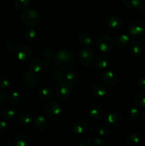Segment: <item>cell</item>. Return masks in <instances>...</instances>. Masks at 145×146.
I'll return each instance as SVG.
<instances>
[{
    "label": "cell",
    "instance_id": "f546056e",
    "mask_svg": "<svg viewBox=\"0 0 145 146\" xmlns=\"http://www.w3.org/2000/svg\"><path fill=\"white\" fill-rule=\"evenodd\" d=\"M78 75L77 74V72L75 71H69L66 73L65 74V81L67 83H68L69 84H73L78 79Z\"/></svg>",
    "mask_w": 145,
    "mask_h": 146
},
{
    "label": "cell",
    "instance_id": "d590c367",
    "mask_svg": "<svg viewBox=\"0 0 145 146\" xmlns=\"http://www.w3.org/2000/svg\"><path fill=\"white\" fill-rule=\"evenodd\" d=\"M10 81L7 76L1 75L0 76V88H7L9 86Z\"/></svg>",
    "mask_w": 145,
    "mask_h": 146
},
{
    "label": "cell",
    "instance_id": "74e56055",
    "mask_svg": "<svg viewBox=\"0 0 145 146\" xmlns=\"http://www.w3.org/2000/svg\"><path fill=\"white\" fill-rule=\"evenodd\" d=\"M92 145L96 146H105L106 145V142L104 141L102 138H99V137H96L92 140Z\"/></svg>",
    "mask_w": 145,
    "mask_h": 146
},
{
    "label": "cell",
    "instance_id": "d6a6232c",
    "mask_svg": "<svg viewBox=\"0 0 145 146\" xmlns=\"http://www.w3.org/2000/svg\"><path fill=\"white\" fill-rule=\"evenodd\" d=\"M128 116L132 121L137 120L140 116V112L136 107H132L128 111Z\"/></svg>",
    "mask_w": 145,
    "mask_h": 146
},
{
    "label": "cell",
    "instance_id": "8d00e7d4",
    "mask_svg": "<svg viewBox=\"0 0 145 146\" xmlns=\"http://www.w3.org/2000/svg\"><path fill=\"white\" fill-rule=\"evenodd\" d=\"M43 55L47 59H51V58H53L55 56L53 50L49 48H46L45 49H44V51H43Z\"/></svg>",
    "mask_w": 145,
    "mask_h": 146
},
{
    "label": "cell",
    "instance_id": "b9f144b4",
    "mask_svg": "<svg viewBox=\"0 0 145 146\" xmlns=\"http://www.w3.org/2000/svg\"><path fill=\"white\" fill-rule=\"evenodd\" d=\"M138 85L142 88H145V78H139L138 81Z\"/></svg>",
    "mask_w": 145,
    "mask_h": 146
},
{
    "label": "cell",
    "instance_id": "603a6c76",
    "mask_svg": "<svg viewBox=\"0 0 145 146\" xmlns=\"http://www.w3.org/2000/svg\"><path fill=\"white\" fill-rule=\"evenodd\" d=\"M28 67H29V69L31 72L36 74V73H39L42 69L43 63L38 58H35L30 62Z\"/></svg>",
    "mask_w": 145,
    "mask_h": 146
},
{
    "label": "cell",
    "instance_id": "5bb4252c",
    "mask_svg": "<svg viewBox=\"0 0 145 146\" xmlns=\"http://www.w3.org/2000/svg\"><path fill=\"white\" fill-rule=\"evenodd\" d=\"M73 131L78 135H83L89 129V125L88 123L83 120H78L75 121L72 126Z\"/></svg>",
    "mask_w": 145,
    "mask_h": 146
},
{
    "label": "cell",
    "instance_id": "30bf717a",
    "mask_svg": "<svg viewBox=\"0 0 145 146\" xmlns=\"http://www.w3.org/2000/svg\"><path fill=\"white\" fill-rule=\"evenodd\" d=\"M23 81L26 86L33 88L36 87L39 82V77L36 75L35 73L30 71H25L23 74Z\"/></svg>",
    "mask_w": 145,
    "mask_h": 146
},
{
    "label": "cell",
    "instance_id": "ffe728a7",
    "mask_svg": "<svg viewBox=\"0 0 145 146\" xmlns=\"http://www.w3.org/2000/svg\"><path fill=\"white\" fill-rule=\"evenodd\" d=\"M130 44V38L129 35L126 34H122L118 36L115 41V44L119 48H125L127 47Z\"/></svg>",
    "mask_w": 145,
    "mask_h": 146
},
{
    "label": "cell",
    "instance_id": "52a82bcc",
    "mask_svg": "<svg viewBox=\"0 0 145 146\" xmlns=\"http://www.w3.org/2000/svg\"><path fill=\"white\" fill-rule=\"evenodd\" d=\"M72 93V88L68 83L62 81L55 88V96L59 100H65Z\"/></svg>",
    "mask_w": 145,
    "mask_h": 146
},
{
    "label": "cell",
    "instance_id": "8992f818",
    "mask_svg": "<svg viewBox=\"0 0 145 146\" xmlns=\"http://www.w3.org/2000/svg\"><path fill=\"white\" fill-rule=\"evenodd\" d=\"M113 39L108 34H102L97 41V46L100 51L103 53H107L110 51L113 47Z\"/></svg>",
    "mask_w": 145,
    "mask_h": 146
},
{
    "label": "cell",
    "instance_id": "ba28073f",
    "mask_svg": "<svg viewBox=\"0 0 145 146\" xmlns=\"http://www.w3.org/2000/svg\"><path fill=\"white\" fill-rule=\"evenodd\" d=\"M79 60L83 66H90L94 61V53L91 48H83L79 51Z\"/></svg>",
    "mask_w": 145,
    "mask_h": 146
},
{
    "label": "cell",
    "instance_id": "e575fe53",
    "mask_svg": "<svg viewBox=\"0 0 145 146\" xmlns=\"http://www.w3.org/2000/svg\"><path fill=\"white\" fill-rule=\"evenodd\" d=\"M109 134H110V131L108 127L105 126V125H102L98 130V135L102 138H107Z\"/></svg>",
    "mask_w": 145,
    "mask_h": 146
},
{
    "label": "cell",
    "instance_id": "7c38bea8",
    "mask_svg": "<svg viewBox=\"0 0 145 146\" xmlns=\"http://www.w3.org/2000/svg\"><path fill=\"white\" fill-rule=\"evenodd\" d=\"M31 139L28 134L26 132H19L15 135L14 139V144L16 146H28L29 145Z\"/></svg>",
    "mask_w": 145,
    "mask_h": 146
},
{
    "label": "cell",
    "instance_id": "8fae6325",
    "mask_svg": "<svg viewBox=\"0 0 145 146\" xmlns=\"http://www.w3.org/2000/svg\"><path fill=\"white\" fill-rule=\"evenodd\" d=\"M102 79L104 84L108 86H114L117 82V76L114 71H105L102 75Z\"/></svg>",
    "mask_w": 145,
    "mask_h": 146
},
{
    "label": "cell",
    "instance_id": "f6af8a7d",
    "mask_svg": "<svg viewBox=\"0 0 145 146\" xmlns=\"http://www.w3.org/2000/svg\"><path fill=\"white\" fill-rule=\"evenodd\" d=\"M144 15H145V8H144Z\"/></svg>",
    "mask_w": 145,
    "mask_h": 146
},
{
    "label": "cell",
    "instance_id": "f1b7e54d",
    "mask_svg": "<svg viewBox=\"0 0 145 146\" xmlns=\"http://www.w3.org/2000/svg\"><path fill=\"white\" fill-rule=\"evenodd\" d=\"M9 101L13 105L18 104L21 101V96L17 91H13L9 96Z\"/></svg>",
    "mask_w": 145,
    "mask_h": 146
},
{
    "label": "cell",
    "instance_id": "e0dca14e",
    "mask_svg": "<svg viewBox=\"0 0 145 146\" xmlns=\"http://www.w3.org/2000/svg\"><path fill=\"white\" fill-rule=\"evenodd\" d=\"M122 1L125 6L129 9L144 11L145 8L142 0H122Z\"/></svg>",
    "mask_w": 145,
    "mask_h": 146
},
{
    "label": "cell",
    "instance_id": "d4e9b609",
    "mask_svg": "<svg viewBox=\"0 0 145 146\" xmlns=\"http://www.w3.org/2000/svg\"><path fill=\"white\" fill-rule=\"evenodd\" d=\"M38 96L43 100H50L53 97L52 90L47 87L41 88L38 91Z\"/></svg>",
    "mask_w": 145,
    "mask_h": 146
},
{
    "label": "cell",
    "instance_id": "3957f363",
    "mask_svg": "<svg viewBox=\"0 0 145 146\" xmlns=\"http://www.w3.org/2000/svg\"><path fill=\"white\" fill-rule=\"evenodd\" d=\"M44 111L47 116L52 120H55L60 117L62 112L61 105L57 101H50L45 104Z\"/></svg>",
    "mask_w": 145,
    "mask_h": 146
},
{
    "label": "cell",
    "instance_id": "ee69618b",
    "mask_svg": "<svg viewBox=\"0 0 145 146\" xmlns=\"http://www.w3.org/2000/svg\"><path fill=\"white\" fill-rule=\"evenodd\" d=\"M141 118H142L143 122L145 123V110L142 113V114H141Z\"/></svg>",
    "mask_w": 145,
    "mask_h": 146
},
{
    "label": "cell",
    "instance_id": "7bdbcfd3",
    "mask_svg": "<svg viewBox=\"0 0 145 146\" xmlns=\"http://www.w3.org/2000/svg\"><path fill=\"white\" fill-rule=\"evenodd\" d=\"M44 67H45L46 69L48 70H51V68H52L53 67V65L51 64V63L49 61H48V60H46V61H45V62H44Z\"/></svg>",
    "mask_w": 145,
    "mask_h": 146
},
{
    "label": "cell",
    "instance_id": "d6986e66",
    "mask_svg": "<svg viewBox=\"0 0 145 146\" xmlns=\"http://www.w3.org/2000/svg\"><path fill=\"white\" fill-rule=\"evenodd\" d=\"M16 110L14 107L10 106H6L1 108V115L3 118L6 120H11L15 118Z\"/></svg>",
    "mask_w": 145,
    "mask_h": 146
},
{
    "label": "cell",
    "instance_id": "4316f807",
    "mask_svg": "<svg viewBox=\"0 0 145 146\" xmlns=\"http://www.w3.org/2000/svg\"><path fill=\"white\" fill-rule=\"evenodd\" d=\"M18 121L22 125H29L32 123L33 118L28 113H21L18 115Z\"/></svg>",
    "mask_w": 145,
    "mask_h": 146
},
{
    "label": "cell",
    "instance_id": "60d3db41",
    "mask_svg": "<svg viewBox=\"0 0 145 146\" xmlns=\"http://www.w3.org/2000/svg\"><path fill=\"white\" fill-rule=\"evenodd\" d=\"M79 146H91L92 145V141L91 140H82L78 143Z\"/></svg>",
    "mask_w": 145,
    "mask_h": 146
},
{
    "label": "cell",
    "instance_id": "9c48e42d",
    "mask_svg": "<svg viewBox=\"0 0 145 146\" xmlns=\"http://www.w3.org/2000/svg\"><path fill=\"white\" fill-rule=\"evenodd\" d=\"M32 50L27 46H21L16 51V57L21 61H27L32 56Z\"/></svg>",
    "mask_w": 145,
    "mask_h": 146
},
{
    "label": "cell",
    "instance_id": "277c9868",
    "mask_svg": "<svg viewBox=\"0 0 145 146\" xmlns=\"http://www.w3.org/2000/svg\"><path fill=\"white\" fill-rule=\"evenodd\" d=\"M104 122L109 126L117 127L123 122V117L122 114L118 111H109L105 115Z\"/></svg>",
    "mask_w": 145,
    "mask_h": 146
},
{
    "label": "cell",
    "instance_id": "4dcf8cb0",
    "mask_svg": "<svg viewBox=\"0 0 145 146\" xmlns=\"http://www.w3.org/2000/svg\"><path fill=\"white\" fill-rule=\"evenodd\" d=\"M51 76L53 79L59 83L64 81V79H65V77H64L63 74V73L61 72L59 68L58 69L53 70L51 73Z\"/></svg>",
    "mask_w": 145,
    "mask_h": 146
},
{
    "label": "cell",
    "instance_id": "484cf974",
    "mask_svg": "<svg viewBox=\"0 0 145 146\" xmlns=\"http://www.w3.org/2000/svg\"><path fill=\"white\" fill-rule=\"evenodd\" d=\"M78 41L80 44L85 46L91 45L92 43V39L90 35L85 32H80L78 36Z\"/></svg>",
    "mask_w": 145,
    "mask_h": 146
},
{
    "label": "cell",
    "instance_id": "83f0119b",
    "mask_svg": "<svg viewBox=\"0 0 145 146\" xmlns=\"http://www.w3.org/2000/svg\"><path fill=\"white\" fill-rule=\"evenodd\" d=\"M134 104L138 107H145V92L139 93L135 96Z\"/></svg>",
    "mask_w": 145,
    "mask_h": 146
},
{
    "label": "cell",
    "instance_id": "1f68e13d",
    "mask_svg": "<svg viewBox=\"0 0 145 146\" xmlns=\"http://www.w3.org/2000/svg\"><path fill=\"white\" fill-rule=\"evenodd\" d=\"M37 36V33L36 31V30L34 29L29 27V28L27 29L24 32V36H25L26 39H27L28 41H33L36 38Z\"/></svg>",
    "mask_w": 145,
    "mask_h": 146
},
{
    "label": "cell",
    "instance_id": "836d02e7",
    "mask_svg": "<svg viewBox=\"0 0 145 146\" xmlns=\"http://www.w3.org/2000/svg\"><path fill=\"white\" fill-rule=\"evenodd\" d=\"M30 4V0H15L14 5L18 9H24Z\"/></svg>",
    "mask_w": 145,
    "mask_h": 146
},
{
    "label": "cell",
    "instance_id": "6da1fadb",
    "mask_svg": "<svg viewBox=\"0 0 145 146\" xmlns=\"http://www.w3.org/2000/svg\"><path fill=\"white\" fill-rule=\"evenodd\" d=\"M55 63L59 69L69 70L75 64V56L69 49H61L55 55Z\"/></svg>",
    "mask_w": 145,
    "mask_h": 146
},
{
    "label": "cell",
    "instance_id": "ac0fdd59",
    "mask_svg": "<svg viewBox=\"0 0 145 146\" xmlns=\"http://www.w3.org/2000/svg\"><path fill=\"white\" fill-rule=\"evenodd\" d=\"M92 93L95 96L102 97L106 95L107 90L104 84L101 83H95L92 86Z\"/></svg>",
    "mask_w": 145,
    "mask_h": 146
},
{
    "label": "cell",
    "instance_id": "cb8c5ba5",
    "mask_svg": "<svg viewBox=\"0 0 145 146\" xmlns=\"http://www.w3.org/2000/svg\"><path fill=\"white\" fill-rule=\"evenodd\" d=\"M140 143V137L137 133H132L127 136L126 144L127 146H136Z\"/></svg>",
    "mask_w": 145,
    "mask_h": 146
},
{
    "label": "cell",
    "instance_id": "7a4b0ae2",
    "mask_svg": "<svg viewBox=\"0 0 145 146\" xmlns=\"http://www.w3.org/2000/svg\"><path fill=\"white\" fill-rule=\"evenodd\" d=\"M22 22L27 27H34L40 21V14L38 11L33 9H25L21 15Z\"/></svg>",
    "mask_w": 145,
    "mask_h": 146
},
{
    "label": "cell",
    "instance_id": "2e32d148",
    "mask_svg": "<svg viewBox=\"0 0 145 146\" xmlns=\"http://www.w3.org/2000/svg\"><path fill=\"white\" fill-rule=\"evenodd\" d=\"M105 24L109 28L117 29L122 27L123 21L122 19L117 16H110L106 19Z\"/></svg>",
    "mask_w": 145,
    "mask_h": 146
},
{
    "label": "cell",
    "instance_id": "5b68a950",
    "mask_svg": "<svg viewBox=\"0 0 145 146\" xmlns=\"http://www.w3.org/2000/svg\"><path fill=\"white\" fill-rule=\"evenodd\" d=\"M145 34V25L140 20L132 21L129 28V34L134 38H140Z\"/></svg>",
    "mask_w": 145,
    "mask_h": 146
},
{
    "label": "cell",
    "instance_id": "9a60e30c",
    "mask_svg": "<svg viewBox=\"0 0 145 146\" xmlns=\"http://www.w3.org/2000/svg\"><path fill=\"white\" fill-rule=\"evenodd\" d=\"M89 114L91 118L95 120H99L103 115V108L98 104H92L90 106Z\"/></svg>",
    "mask_w": 145,
    "mask_h": 146
},
{
    "label": "cell",
    "instance_id": "44dd1931",
    "mask_svg": "<svg viewBox=\"0 0 145 146\" xmlns=\"http://www.w3.org/2000/svg\"><path fill=\"white\" fill-rule=\"evenodd\" d=\"M108 64H109V57L105 54L98 56L94 61V65L95 68L99 69L105 68L107 66Z\"/></svg>",
    "mask_w": 145,
    "mask_h": 146
},
{
    "label": "cell",
    "instance_id": "ab89813d",
    "mask_svg": "<svg viewBox=\"0 0 145 146\" xmlns=\"http://www.w3.org/2000/svg\"><path fill=\"white\" fill-rule=\"evenodd\" d=\"M8 129V125L4 121H0V134H3Z\"/></svg>",
    "mask_w": 145,
    "mask_h": 146
},
{
    "label": "cell",
    "instance_id": "f35d334b",
    "mask_svg": "<svg viewBox=\"0 0 145 146\" xmlns=\"http://www.w3.org/2000/svg\"><path fill=\"white\" fill-rule=\"evenodd\" d=\"M7 100V94L4 91H0V107L3 106Z\"/></svg>",
    "mask_w": 145,
    "mask_h": 146
},
{
    "label": "cell",
    "instance_id": "4fadbf2b",
    "mask_svg": "<svg viewBox=\"0 0 145 146\" xmlns=\"http://www.w3.org/2000/svg\"><path fill=\"white\" fill-rule=\"evenodd\" d=\"M129 52L132 56L139 57L143 52V44L139 41H133L129 44Z\"/></svg>",
    "mask_w": 145,
    "mask_h": 146
},
{
    "label": "cell",
    "instance_id": "7402d4cb",
    "mask_svg": "<svg viewBox=\"0 0 145 146\" xmlns=\"http://www.w3.org/2000/svg\"><path fill=\"white\" fill-rule=\"evenodd\" d=\"M34 125L35 128L39 131H44L48 128V122L44 117L39 115L34 119Z\"/></svg>",
    "mask_w": 145,
    "mask_h": 146
}]
</instances>
